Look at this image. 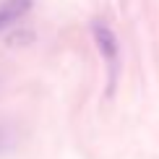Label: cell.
Segmentation results:
<instances>
[{
    "label": "cell",
    "mask_w": 159,
    "mask_h": 159,
    "mask_svg": "<svg viewBox=\"0 0 159 159\" xmlns=\"http://www.w3.org/2000/svg\"><path fill=\"white\" fill-rule=\"evenodd\" d=\"M31 5H34V0H3L0 3V31L16 24L18 18H24L31 11Z\"/></svg>",
    "instance_id": "7a4b0ae2"
},
{
    "label": "cell",
    "mask_w": 159,
    "mask_h": 159,
    "mask_svg": "<svg viewBox=\"0 0 159 159\" xmlns=\"http://www.w3.org/2000/svg\"><path fill=\"white\" fill-rule=\"evenodd\" d=\"M91 34H94V42H97L99 52H102V57L107 60V65L115 68L117 57H120V42H117L115 31H112L104 21H94L91 24Z\"/></svg>",
    "instance_id": "6da1fadb"
},
{
    "label": "cell",
    "mask_w": 159,
    "mask_h": 159,
    "mask_svg": "<svg viewBox=\"0 0 159 159\" xmlns=\"http://www.w3.org/2000/svg\"><path fill=\"white\" fill-rule=\"evenodd\" d=\"M11 143V136H8V130L5 128H0V149H5Z\"/></svg>",
    "instance_id": "3957f363"
}]
</instances>
